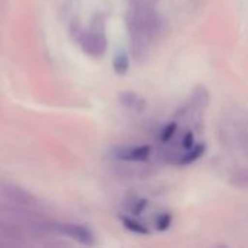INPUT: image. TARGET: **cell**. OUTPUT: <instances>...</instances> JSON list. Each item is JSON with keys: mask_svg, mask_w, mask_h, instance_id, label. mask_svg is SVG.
I'll use <instances>...</instances> for the list:
<instances>
[{"mask_svg": "<svg viewBox=\"0 0 248 248\" xmlns=\"http://www.w3.org/2000/svg\"><path fill=\"white\" fill-rule=\"evenodd\" d=\"M151 155V147L140 145L132 148H122L116 153V158L125 161H145Z\"/></svg>", "mask_w": 248, "mask_h": 248, "instance_id": "cell-1", "label": "cell"}, {"mask_svg": "<svg viewBox=\"0 0 248 248\" xmlns=\"http://www.w3.org/2000/svg\"><path fill=\"white\" fill-rule=\"evenodd\" d=\"M119 100H121L122 106L129 109V110L142 112L147 108V100L142 96H140V94H137L134 92H124V93H121L119 94Z\"/></svg>", "mask_w": 248, "mask_h": 248, "instance_id": "cell-2", "label": "cell"}, {"mask_svg": "<svg viewBox=\"0 0 248 248\" xmlns=\"http://www.w3.org/2000/svg\"><path fill=\"white\" fill-rule=\"evenodd\" d=\"M62 232L71 238H74L76 241L90 246L93 243V234L81 225H62Z\"/></svg>", "mask_w": 248, "mask_h": 248, "instance_id": "cell-3", "label": "cell"}, {"mask_svg": "<svg viewBox=\"0 0 248 248\" xmlns=\"http://www.w3.org/2000/svg\"><path fill=\"white\" fill-rule=\"evenodd\" d=\"M205 150H206V145L203 142L198 144V145H193L190 150H186V153L183 155H180L177 160H176V164L179 166H189V164H193L196 160H199L203 154H205Z\"/></svg>", "mask_w": 248, "mask_h": 248, "instance_id": "cell-4", "label": "cell"}, {"mask_svg": "<svg viewBox=\"0 0 248 248\" xmlns=\"http://www.w3.org/2000/svg\"><path fill=\"white\" fill-rule=\"evenodd\" d=\"M112 67H113V71L118 76H125L128 73V70H129V57L124 49H119L115 54L113 61H112Z\"/></svg>", "mask_w": 248, "mask_h": 248, "instance_id": "cell-5", "label": "cell"}, {"mask_svg": "<svg viewBox=\"0 0 248 248\" xmlns=\"http://www.w3.org/2000/svg\"><path fill=\"white\" fill-rule=\"evenodd\" d=\"M121 221L124 224V227L134 232V234H138V235H150V230L140 221H137L135 218L132 217H121Z\"/></svg>", "mask_w": 248, "mask_h": 248, "instance_id": "cell-6", "label": "cell"}, {"mask_svg": "<svg viewBox=\"0 0 248 248\" xmlns=\"http://www.w3.org/2000/svg\"><path fill=\"white\" fill-rule=\"evenodd\" d=\"M230 183L235 189H248V169H240L234 171L230 177Z\"/></svg>", "mask_w": 248, "mask_h": 248, "instance_id": "cell-7", "label": "cell"}, {"mask_svg": "<svg viewBox=\"0 0 248 248\" xmlns=\"http://www.w3.org/2000/svg\"><path fill=\"white\" fill-rule=\"evenodd\" d=\"M192 102L198 106V109H203L208 106L209 103V93L206 92L205 87H198L193 93V99Z\"/></svg>", "mask_w": 248, "mask_h": 248, "instance_id": "cell-8", "label": "cell"}, {"mask_svg": "<svg viewBox=\"0 0 248 248\" xmlns=\"http://www.w3.org/2000/svg\"><path fill=\"white\" fill-rule=\"evenodd\" d=\"M171 222H173V217L170 212H163V214L157 215V218L154 219V225H155L157 231H160V232L167 231L170 228Z\"/></svg>", "mask_w": 248, "mask_h": 248, "instance_id": "cell-9", "label": "cell"}, {"mask_svg": "<svg viewBox=\"0 0 248 248\" xmlns=\"http://www.w3.org/2000/svg\"><path fill=\"white\" fill-rule=\"evenodd\" d=\"M147 206H148V201L142 199V198H134V199H131V202L126 203L129 214H134V215H140Z\"/></svg>", "mask_w": 248, "mask_h": 248, "instance_id": "cell-10", "label": "cell"}, {"mask_svg": "<svg viewBox=\"0 0 248 248\" xmlns=\"http://www.w3.org/2000/svg\"><path fill=\"white\" fill-rule=\"evenodd\" d=\"M176 131H177V124L176 122H171V124L166 125L160 132V141L161 142H169L173 138V135L176 134Z\"/></svg>", "mask_w": 248, "mask_h": 248, "instance_id": "cell-11", "label": "cell"}, {"mask_svg": "<svg viewBox=\"0 0 248 248\" xmlns=\"http://www.w3.org/2000/svg\"><path fill=\"white\" fill-rule=\"evenodd\" d=\"M193 145H195V137H193V134L192 132H186V135L182 140V147L185 150H190Z\"/></svg>", "mask_w": 248, "mask_h": 248, "instance_id": "cell-12", "label": "cell"}]
</instances>
